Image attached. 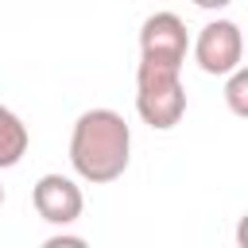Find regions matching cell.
<instances>
[{
    "label": "cell",
    "instance_id": "cell-1",
    "mask_svg": "<svg viewBox=\"0 0 248 248\" xmlns=\"http://www.w3.org/2000/svg\"><path fill=\"white\" fill-rule=\"evenodd\" d=\"M132 163V128L116 108H85L70 132V167L89 186L116 182Z\"/></svg>",
    "mask_w": 248,
    "mask_h": 248
},
{
    "label": "cell",
    "instance_id": "cell-2",
    "mask_svg": "<svg viewBox=\"0 0 248 248\" xmlns=\"http://www.w3.org/2000/svg\"><path fill=\"white\" fill-rule=\"evenodd\" d=\"M136 112H140V120H143L147 128L170 132V128L186 116L182 66L140 58V66H136Z\"/></svg>",
    "mask_w": 248,
    "mask_h": 248
},
{
    "label": "cell",
    "instance_id": "cell-3",
    "mask_svg": "<svg viewBox=\"0 0 248 248\" xmlns=\"http://www.w3.org/2000/svg\"><path fill=\"white\" fill-rule=\"evenodd\" d=\"M194 50V62L202 74L209 78H225L229 70H236L244 62V31L236 19H209L198 39L190 43Z\"/></svg>",
    "mask_w": 248,
    "mask_h": 248
},
{
    "label": "cell",
    "instance_id": "cell-4",
    "mask_svg": "<svg viewBox=\"0 0 248 248\" xmlns=\"http://www.w3.org/2000/svg\"><path fill=\"white\" fill-rule=\"evenodd\" d=\"M31 205H35V213H39L46 225L66 229V225H74V221L81 217V209H85V194H81L78 178L50 170V174H43V178L31 186Z\"/></svg>",
    "mask_w": 248,
    "mask_h": 248
},
{
    "label": "cell",
    "instance_id": "cell-5",
    "mask_svg": "<svg viewBox=\"0 0 248 248\" xmlns=\"http://www.w3.org/2000/svg\"><path fill=\"white\" fill-rule=\"evenodd\" d=\"M186 54H190V35L174 12H155L140 23V58L182 66Z\"/></svg>",
    "mask_w": 248,
    "mask_h": 248
},
{
    "label": "cell",
    "instance_id": "cell-6",
    "mask_svg": "<svg viewBox=\"0 0 248 248\" xmlns=\"http://www.w3.org/2000/svg\"><path fill=\"white\" fill-rule=\"evenodd\" d=\"M27 147H31V132H27L23 116L12 112L8 105H0V170L19 167Z\"/></svg>",
    "mask_w": 248,
    "mask_h": 248
},
{
    "label": "cell",
    "instance_id": "cell-7",
    "mask_svg": "<svg viewBox=\"0 0 248 248\" xmlns=\"http://www.w3.org/2000/svg\"><path fill=\"white\" fill-rule=\"evenodd\" d=\"M225 105L232 116H248V70H244V62L225 74Z\"/></svg>",
    "mask_w": 248,
    "mask_h": 248
},
{
    "label": "cell",
    "instance_id": "cell-8",
    "mask_svg": "<svg viewBox=\"0 0 248 248\" xmlns=\"http://www.w3.org/2000/svg\"><path fill=\"white\" fill-rule=\"evenodd\" d=\"M62 244L81 248V244H85V236H74V232H54V236H46V248H62Z\"/></svg>",
    "mask_w": 248,
    "mask_h": 248
},
{
    "label": "cell",
    "instance_id": "cell-9",
    "mask_svg": "<svg viewBox=\"0 0 248 248\" xmlns=\"http://www.w3.org/2000/svg\"><path fill=\"white\" fill-rule=\"evenodd\" d=\"M198 8H205V12H221V8H229L232 0H194Z\"/></svg>",
    "mask_w": 248,
    "mask_h": 248
},
{
    "label": "cell",
    "instance_id": "cell-10",
    "mask_svg": "<svg viewBox=\"0 0 248 248\" xmlns=\"http://www.w3.org/2000/svg\"><path fill=\"white\" fill-rule=\"evenodd\" d=\"M0 205H4V186H0Z\"/></svg>",
    "mask_w": 248,
    "mask_h": 248
}]
</instances>
